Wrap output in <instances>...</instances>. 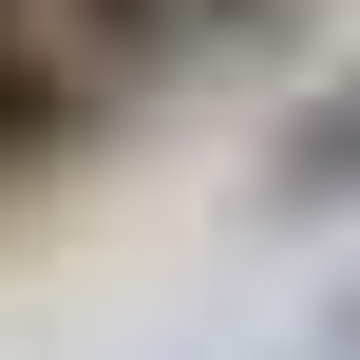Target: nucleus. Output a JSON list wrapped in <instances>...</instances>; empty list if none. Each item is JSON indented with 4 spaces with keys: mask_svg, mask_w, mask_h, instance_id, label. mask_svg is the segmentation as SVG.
Returning <instances> with one entry per match:
<instances>
[{
    "mask_svg": "<svg viewBox=\"0 0 360 360\" xmlns=\"http://www.w3.org/2000/svg\"><path fill=\"white\" fill-rule=\"evenodd\" d=\"M285 190H360V95L323 114V133H304V152H285Z\"/></svg>",
    "mask_w": 360,
    "mask_h": 360,
    "instance_id": "nucleus-2",
    "label": "nucleus"
},
{
    "mask_svg": "<svg viewBox=\"0 0 360 360\" xmlns=\"http://www.w3.org/2000/svg\"><path fill=\"white\" fill-rule=\"evenodd\" d=\"M228 19H266V0H57V38H76L95 76H152V57H190V38H228Z\"/></svg>",
    "mask_w": 360,
    "mask_h": 360,
    "instance_id": "nucleus-1",
    "label": "nucleus"
}]
</instances>
